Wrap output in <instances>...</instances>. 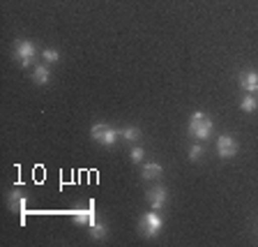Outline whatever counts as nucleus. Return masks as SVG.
Returning a JSON list of instances; mask_svg holds the SVG:
<instances>
[{
    "instance_id": "obj_10",
    "label": "nucleus",
    "mask_w": 258,
    "mask_h": 247,
    "mask_svg": "<svg viewBox=\"0 0 258 247\" xmlns=\"http://www.w3.org/2000/svg\"><path fill=\"white\" fill-rule=\"evenodd\" d=\"M164 176V167H161L159 162H150V164H145L143 167V178L145 180H159Z\"/></svg>"
},
{
    "instance_id": "obj_14",
    "label": "nucleus",
    "mask_w": 258,
    "mask_h": 247,
    "mask_svg": "<svg viewBox=\"0 0 258 247\" xmlns=\"http://www.w3.org/2000/svg\"><path fill=\"white\" fill-rule=\"evenodd\" d=\"M120 136H122L124 141H136L141 136V129L139 127H132V125H129V127H122L120 129Z\"/></svg>"
},
{
    "instance_id": "obj_2",
    "label": "nucleus",
    "mask_w": 258,
    "mask_h": 247,
    "mask_svg": "<svg viewBox=\"0 0 258 247\" xmlns=\"http://www.w3.org/2000/svg\"><path fill=\"white\" fill-rule=\"evenodd\" d=\"M90 136L97 141V143H102V145H113L115 141H118V136H120V129L111 127V125H106V123H97V125H92Z\"/></svg>"
},
{
    "instance_id": "obj_7",
    "label": "nucleus",
    "mask_w": 258,
    "mask_h": 247,
    "mask_svg": "<svg viewBox=\"0 0 258 247\" xmlns=\"http://www.w3.org/2000/svg\"><path fill=\"white\" fill-rule=\"evenodd\" d=\"M26 208H28L26 192H21V189H14V192L10 194V210H12V213H19V215H21V224H23V220H26Z\"/></svg>"
},
{
    "instance_id": "obj_1",
    "label": "nucleus",
    "mask_w": 258,
    "mask_h": 247,
    "mask_svg": "<svg viewBox=\"0 0 258 247\" xmlns=\"http://www.w3.org/2000/svg\"><path fill=\"white\" fill-rule=\"evenodd\" d=\"M212 129H215V123L210 116H205L203 111H194L191 118H189V134L194 139H208L212 134Z\"/></svg>"
},
{
    "instance_id": "obj_8",
    "label": "nucleus",
    "mask_w": 258,
    "mask_h": 247,
    "mask_svg": "<svg viewBox=\"0 0 258 247\" xmlns=\"http://www.w3.org/2000/svg\"><path fill=\"white\" fill-rule=\"evenodd\" d=\"M74 222L79 226H83V224H88V226H92L95 222H99L97 220V210H95V204L90 201V206H88L86 210H76L74 213Z\"/></svg>"
},
{
    "instance_id": "obj_5",
    "label": "nucleus",
    "mask_w": 258,
    "mask_h": 247,
    "mask_svg": "<svg viewBox=\"0 0 258 247\" xmlns=\"http://www.w3.org/2000/svg\"><path fill=\"white\" fill-rule=\"evenodd\" d=\"M237 139L231 134H224L219 136V141H217V153H219V157H224V160H228V157H235L237 155Z\"/></svg>"
},
{
    "instance_id": "obj_9",
    "label": "nucleus",
    "mask_w": 258,
    "mask_h": 247,
    "mask_svg": "<svg viewBox=\"0 0 258 247\" xmlns=\"http://www.w3.org/2000/svg\"><path fill=\"white\" fill-rule=\"evenodd\" d=\"M240 86H242V90H244V92H251V95H256V92H258V72L256 70L242 72Z\"/></svg>"
},
{
    "instance_id": "obj_4",
    "label": "nucleus",
    "mask_w": 258,
    "mask_h": 247,
    "mask_svg": "<svg viewBox=\"0 0 258 247\" xmlns=\"http://www.w3.org/2000/svg\"><path fill=\"white\" fill-rule=\"evenodd\" d=\"M35 56H37V48H35V44L32 42L21 39V42L14 44V58H16V63L21 65V67H28V65L35 60Z\"/></svg>"
},
{
    "instance_id": "obj_11",
    "label": "nucleus",
    "mask_w": 258,
    "mask_h": 247,
    "mask_svg": "<svg viewBox=\"0 0 258 247\" xmlns=\"http://www.w3.org/2000/svg\"><path fill=\"white\" fill-rule=\"evenodd\" d=\"M48 79H51V70H48L46 65H37V67H35V74H32V81L39 83V86H44V83H48Z\"/></svg>"
},
{
    "instance_id": "obj_12",
    "label": "nucleus",
    "mask_w": 258,
    "mask_h": 247,
    "mask_svg": "<svg viewBox=\"0 0 258 247\" xmlns=\"http://www.w3.org/2000/svg\"><path fill=\"white\" fill-rule=\"evenodd\" d=\"M256 107H258V97H256V95L247 92V95L242 97V102H240V109H242V111L251 113V111H256Z\"/></svg>"
},
{
    "instance_id": "obj_13",
    "label": "nucleus",
    "mask_w": 258,
    "mask_h": 247,
    "mask_svg": "<svg viewBox=\"0 0 258 247\" xmlns=\"http://www.w3.org/2000/svg\"><path fill=\"white\" fill-rule=\"evenodd\" d=\"M106 233H108V229H106V224H104V222H95V224L90 226L92 240H104V238H106Z\"/></svg>"
},
{
    "instance_id": "obj_15",
    "label": "nucleus",
    "mask_w": 258,
    "mask_h": 247,
    "mask_svg": "<svg viewBox=\"0 0 258 247\" xmlns=\"http://www.w3.org/2000/svg\"><path fill=\"white\" fill-rule=\"evenodd\" d=\"M42 58L46 60V63H58V60H60V54L55 51V48H44V51H42Z\"/></svg>"
},
{
    "instance_id": "obj_3",
    "label": "nucleus",
    "mask_w": 258,
    "mask_h": 247,
    "mask_svg": "<svg viewBox=\"0 0 258 247\" xmlns=\"http://www.w3.org/2000/svg\"><path fill=\"white\" fill-rule=\"evenodd\" d=\"M161 226H164V220H161V215L157 213L155 208L141 217V233L148 236V238H155L157 233L161 231Z\"/></svg>"
},
{
    "instance_id": "obj_16",
    "label": "nucleus",
    "mask_w": 258,
    "mask_h": 247,
    "mask_svg": "<svg viewBox=\"0 0 258 247\" xmlns=\"http://www.w3.org/2000/svg\"><path fill=\"white\" fill-rule=\"evenodd\" d=\"M201 155H203V145H191V148H189V160L191 162H199L201 160Z\"/></svg>"
},
{
    "instance_id": "obj_6",
    "label": "nucleus",
    "mask_w": 258,
    "mask_h": 247,
    "mask_svg": "<svg viewBox=\"0 0 258 247\" xmlns=\"http://www.w3.org/2000/svg\"><path fill=\"white\" fill-rule=\"evenodd\" d=\"M145 199H148L150 208L159 210V208H164V206H166V201H168V192H166V187H161V185H157V187H150V189H148V194H145Z\"/></svg>"
},
{
    "instance_id": "obj_17",
    "label": "nucleus",
    "mask_w": 258,
    "mask_h": 247,
    "mask_svg": "<svg viewBox=\"0 0 258 247\" xmlns=\"http://www.w3.org/2000/svg\"><path fill=\"white\" fill-rule=\"evenodd\" d=\"M129 157H132V162H143L145 151L143 148H132V151H129Z\"/></svg>"
}]
</instances>
